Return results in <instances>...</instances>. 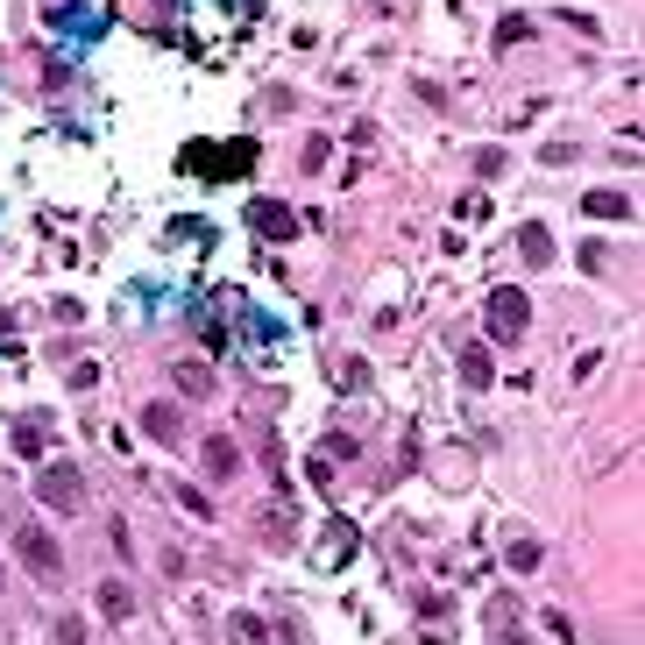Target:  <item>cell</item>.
Instances as JSON below:
<instances>
[{"label": "cell", "mask_w": 645, "mask_h": 645, "mask_svg": "<svg viewBox=\"0 0 645 645\" xmlns=\"http://www.w3.org/2000/svg\"><path fill=\"white\" fill-rule=\"evenodd\" d=\"M482 327H490V341H525V327H532V298L518 291V284H504V291H490V305H482Z\"/></svg>", "instance_id": "6da1fadb"}, {"label": "cell", "mask_w": 645, "mask_h": 645, "mask_svg": "<svg viewBox=\"0 0 645 645\" xmlns=\"http://www.w3.org/2000/svg\"><path fill=\"white\" fill-rule=\"evenodd\" d=\"M206 468H213V475H234V468H241V454H234V440H227V433H220V440H206Z\"/></svg>", "instance_id": "4fadbf2b"}, {"label": "cell", "mask_w": 645, "mask_h": 645, "mask_svg": "<svg viewBox=\"0 0 645 645\" xmlns=\"http://www.w3.org/2000/svg\"><path fill=\"white\" fill-rule=\"evenodd\" d=\"M100 610H107L114 624H121V617H135V589H128V582H100Z\"/></svg>", "instance_id": "7c38bea8"}, {"label": "cell", "mask_w": 645, "mask_h": 645, "mask_svg": "<svg viewBox=\"0 0 645 645\" xmlns=\"http://www.w3.org/2000/svg\"><path fill=\"white\" fill-rule=\"evenodd\" d=\"M15 454H22V461H36V454H43V433H36V419L15 433Z\"/></svg>", "instance_id": "2e32d148"}, {"label": "cell", "mask_w": 645, "mask_h": 645, "mask_svg": "<svg viewBox=\"0 0 645 645\" xmlns=\"http://www.w3.org/2000/svg\"><path fill=\"white\" fill-rule=\"evenodd\" d=\"M525 36H532V22H525V15H504V22H497V43H504V50H511V43H525Z\"/></svg>", "instance_id": "9a60e30c"}, {"label": "cell", "mask_w": 645, "mask_h": 645, "mask_svg": "<svg viewBox=\"0 0 645 645\" xmlns=\"http://www.w3.org/2000/svg\"><path fill=\"white\" fill-rule=\"evenodd\" d=\"M582 213H589V220H631V199H624V192H589Z\"/></svg>", "instance_id": "30bf717a"}, {"label": "cell", "mask_w": 645, "mask_h": 645, "mask_svg": "<svg viewBox=\"0 0 645 645\" xmlns=\"http://www.w3.org/2000/svg\"><path fill=\"white\" fill-rule=\"evenodd\" d=\"M327 156H334V142H327V135H312V142H305V156H298V164H305V171H327Z\"/></svg>", "instance_id": "5bb4252c"}, {"label": "cell", "mask_w": 645, "mask_h": 645, "mask_svg": "<svg viewBox=\"0 0 645 645\" xmlns=\"http://www.w3.org/2000/svg\"><path fill=\"white\" fill-rule=\"evenodd\" d=\"M518 256H525L532 270L553 263V234H546V220H525V227H518Z\"/></svg>", "instance_id": "ba28073f"}, {"label": "cell", "mask_w": 645, "mask_h": 645, "mask_svg": "<svg viewBox=\"0 0 645 645\" xmlns=\"http://www.w3.org/2000/svg\"><path fill=\"white\" fill-rule=\"evenodd\" d=\"M15 553H22V568H29L36 582H57V575H64V560H57V539H50L43 525H22V532H15Z\"/></svg>", "instance_id": "277c9868"}, {"label": "cell", "mask_w": 645, "mask_h": 645, "mask_svg": "<svg viewBox=\"0 0 645 645\" xmlns=\"http://www.w3.org/2000/svg\"><path fill=\"white\" fill-rule=\"evenodd\" d=\"M178 504H185L192 518H213V497H206V490H178Z\"/></svg>", "instance_id": "ac0fdd59"}, {"label": "cell", "mask_w": 645, "mask_h": 645, "mask_svg": "<svg viewBox=\"0 0 645 645\" xmlns=\"http://www.w3.org/2000/svg\"><path fill=\"white\" fill-rule=\"evenodd\" d=\"M171 383H178L185 397H213V362H206V355H178V362H171Z\"/></svg>", "instance_id": "52a82bcc"}, {"label": "cell", "mask_w": 645, "mask_h": 645, "mask_svg": "<svg viewBox=\"0 0 645 645\" xmlns=\"http://www.w3.org/2000/svg\"><path fill=\"white\" fill-rule=\"evenodd\" d=\"M249 227H256L263 241H291V234H298V213H284L277 199H256V206H249Z\"/></svg>", "instance_id": "5b68a950"}, {"label": "cell", "mask_w": 645, "mask_h": 645, "mask_svg": "<svg viewBox=\"0 0 645 645\" xmlns=\"http://www.w3.org/2000/svg\"><path fill=\"white\" fill-rule=\"evenodd\" d=\"M227 638H234V645H270V624L249 617V610H227Z\"/></svg>", "instance_id": "9c48e42d"}, {"label": "cell", "mask_w": 645, "mask_h": 645, "mask_svg": "<svg viewBox=\"0 0 645 645\" xmlns=\"http://www.w3.org/2000/svg\"><path fill=\"white\" fill-rule=\"evenodd\" d=\"M461 376H468L475 390H482V383H497V369H490V348H482V341H468V348H461Z\"/></svg>", "instance_id": "8fae6325"}, {"label": "cell", "mask_w": 645, "mask_h": 645, "mask_svg": "<svg viewBox=\"0 0 645 645\" xmlns=\"http://www.w3.org/2000/svg\"><path fill=\"white\" fill-rule=\"evenodd\" d=\"M511 568H518V575L539 568V546H532V539H511Z\"/></svg>", "instance_id": "e0dca14e"}, {"label": "cell", "mask_w": 645, "mask_h": 645, "mask_svg": "<svg viewBox=\"0 0 645 645\" xmlns=\"http://www.w3.org/2000/svg\"><path fill=\"white\" fill-rule=\"evenodd\" d=\"M327 546H334V560H348V553H355V525H334Z\"/></svg>", "instance_id": "d6986e66"}, {"label": "cell", "mask_w": 645, "mask_h": 645, "mask_svg": "<svg viewBox=\"0 0 645 645\" xmlns=\"http://www.w3.org/2000/svg\"><path fill=\"white\" fill-rule=\"evenodd\" d=\"M36 497H43L50 511H78V504H86V475H78L71 461H50V468L36 475Z\"/></svg>", "instance_id": "3957f363"}, {"label": "cell", "mask_w": 645, "mask_h": 645, "mask_svg": "<svg viewBox=\"0 0 645 645\" xmlns=\"http://www.w3.org/2000/svg\"><path fill=\"white\" fill-rule=\"evenodd\" d=\"M142 426H149V440H164V447H185V419H178V405H142Z\"/></svg>", "instance_id": "8992f818"}, {"label": "cell", "mask_w": 645, "mask_h": 645, "mask_svg": "<svg viewBox=\"0 0 645 645\" xmlns=\"http://www.w3.org/2000/svg\"><path fill=\"white\" fill-rule=\"evenodd\" d=\"M192 171H199V178H249V171H256V142H249V135H234L227 149H206V142H199V149H192Z\"/></svg>", "instance_id": "7a4b0ae2"}]
</instances>
